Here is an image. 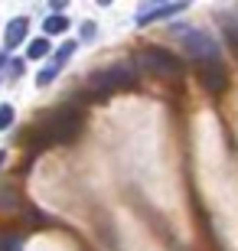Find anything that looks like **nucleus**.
<instances>
[{
  "label": "nucleus",
  "mask_w": 238,
  "mask_h": 251,
  "mask_svg": "<svg viewBox=\"0 0 238 251\" xmlns=\"http://www.w3.org/2000/svg\"><path fill=\"white\" fill-rule=\"evenodd\" d=\"M140 65H144L147 72H160V75H176L180 72V62L163 56V52H144V56H140Z\"/></svg>",
  "instance_id": "f257e3e1"
}]
</instances>
